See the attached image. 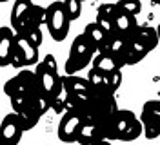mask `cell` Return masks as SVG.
Returning a JSON list of instances; mask_svg holds the SVG:
<instances>
[{
  "label": "cell",
  "instance_id": "6da1fadb",
  "mask_svg": "<svg viewBox=\"0 0 160 145\" xmlns=\"http://www.w3.org/2000/svg\"><path fill=\"white\" fill-rule=\"evenodd\" d=\"M106 140H118V142H133L140 134H144V125L140 118L135 116L133 111L118 109V113L111 118V122L104 127Z\"/></svg>",
  "mask_w": 160,
  "mask_h": 145
},
{
  "label": "cell",
  "instance_id": "7a4b0ae2",
  "mask_svg": "<svg viewBox=\"0 0 160 145\" xmlns=\"http://www.w3.org/2000/svg\"><path fill=\"white\" fill-rule=\"evenodd\" d=\"M71 20L68 11L64 7V2H53L48 6V17H46V29L55 42H64L69 33Z\"/></svg>",
  "mask_w": 160,
  "mask_h": 145
},
{
  "label": "cell",
  "instance_id": "3957f363",
  "mask_svg": "<svg viewBox=\"0 0 160 145\" xmlns=\"http://www.w3.org/2000/svg\"><path fill=\"white\" fill-rule=\"evenodd\" d=\"M117 113H118V104H117L115 94H95V93H91V111L88 120L98 123L104 129Z\"/></svg>",
  "mask_w": 160,
  "mask_h": 145
},
{
  "label": "cell",
  "instance_id": "277c9868",
  "mask_svg": "<svg viewBox=\"0 0 160 145\" xmlns=\"http://www.w3.org/2000/svg\"><path fill=\"white\" fill-rule=\"evenodd\" d=\"M37 91H42L38 84L37 73L31 69H22L20 73H17L13 78H9L4 84V93L6 96H15V94H33Z\"/></svg>",
  "mask_w": 160,
  "mask_h": 145
},
{
  "label": "cell",
  "instance_id": "5b68a950",
  "mask_svg": "<svg viewBox=\"0 0 160 145\" xmlns=\"http://www.w3.org/2000/svg\"><path fill=\"white\" fill-rule=\"evenodd\" d=\"M35 73H37V78H38L42 93H46V94L51 96V94L55 93V89L58 87L60 78H62V75L58 73L57 58L53 56V55H46V58L37 64Z\"/></svg>",
  "mask_w": 160,
  "mask_h": 145
},
{
  "label": "cell",
  "instance_id": "8992f818",
  "mask_svg": "<svg viewBox=\"0 0 160 145\" xmlns=\"http://www.w3.org/2000/svg\"><path fill=\"white\" fill-rule=\"evenodd\" d=\"M38 64V47L33 46L29 40L17 35L15 36V49L11 56V67L15 69H28L29 65Z\"/></svg>",
  "mask_w": 160,
  "mask_h": 145
},
{
  "label": "cell",
  "instance_id": "52a82bcc",
  "mask_svg": "<svg viewBox=\"0 0 160 145\" xmlns=\"http://www.w3.org/2000/svg\"><path fill=\"white\" fill-rule=\"evenodd\" d=\"M140 122L144 125V136L148 140L160 138V100H148L142 105Z\"/></svg>",
  "mask_w": 160,
  "mask_h": 145
},
{
  "label": "cell",
  "instance_id": "ba28073f",
  "mask_svg": "<svg viewBox=\"0 0 160 145\" xmlns=\"http://www.w3.org/2000/svg\"><path fill=\"white\" fill-rule=\"evenodd\" d=\"M84 116L77 114V113H64L60 118V123L57 127V136L60 142L64 143H73L78 138V131L82 123H84Z\"/></svg>",
  "mask_w": 160,
  "mask_h": 145
},
{
  "label": "cell",
  "instance_id": "9c48e42d",
  "mask_svg": "<svg viewBox=\"0 0 160 145\" xmlns=\"http://www.w3.org/2000/svg\"><path fill=\"white\" fill-rule=\"evenodd\" d=\"M0 131H2V145H18L22 134L26 133V129L20 122V116L17 113L4 116Z\"/></svg>",
  "mask_w": 160,
  "mask_h": 145
},
{
  "label": "cell",
  "instance_id": "30bf717a",
  "mask_svg": "<svg viewBox=\"0 0 160 145\" xmlns=\"http://www.w3.org/2000/svg\"><path fill=\"white\" fill-rule=\"evenodd\" d=\"M115 29H117L118 35H122L124 38H128L131 42L135 38V35H137V29H138L137 17H133L129 13H126V11H120L117 7V13H115Z\"/></svg>",
  "mask_w": 160,
  "mask_h": 145
},
{
  "label": "cell",
  "instance_id": "8fae6325",
  "mask_svg": "<svg viewBox=\"0 0 160 145\" xmlns=\"http://www.w3.org/2000/svg\"><path fill=\"white\" fill-rule=\"evenodd\" d=\"M89 111H91V93H73V94L68 96L66 113H77V114L84 116L88 120Z\"/></svg>",
  "mask_w": 160,
  "mask_h": 145
},
{
  "label": "cell",
  "instance_id": "7c38bea8",
  "mask_svg": "<svg viewBox=\"0 0 160 145\" xmlns=\"http://www.w3.org/2000/svg\"><path fill=\"white\" fill-rule=\"evenodd\" d=\"M106 134H104V129L98 125V123H95V122H91V120H84V123L80 127L78 131V138H77V143L80 145H93L100 142V140H104Z\"/></svg>",
  "mask_w": 160,
  "mask_h": 145
},
{
  "label": "cell",
  "instance_id": "4fadbf2b",
  "mask_svg": "<svg viewBox=\"0 0 160 145\" xmlns=\"http://www.w3.org/2000/svg\"><path fill=\"white\" fill-rule=\"evenodd\" d=\"M31 7H33V2L31 0H15L9 20H11V27L15 29L17 35L26 26V20H28V15H29Z\"/></svg>",
  "mask_w": 160,
  "mask_h": 145
},
{
  "label": "cell",
  "instance_id": "5bb4252c",
  "mask_svg": "<svg viewBox=\"0 0 160 145\" xmlns=\"http://www.w3.org/2000/svg\"><path fill=\"white\" fill-rule=\"evenodd\" d=\"M15 29L13 27H2L0 33V65L8 67L11 65V56H13V49H15Z\"/></svg>",
  "mask_w": 160,
  "mask_h": 145
},
{
  "label": "cell",
  "instance_id": "9a60e30c",
  "mask_svg": "<svg viewBox=\"0 0 160 145\" xmlns=\"http://www.w3.org/2000/svg\"><path fill=\"white\" fill-rule=\"evenodd\" d=\"M115 13H117V4H102L97 9V24L106 31V35H117L115 29Z\"/></svg>",
  "mask_w": 160,
  "mask_h": 145
},
{
  "label": "cell",
  "instance_id": "2e32d148",
  "mask_svg": "<svg viewBox=\"0 0 160 145\" xmlns=\"http://www.w3.org/2000/svg\"><path fill=\"white\" fill-rule=\"evenodd\" d=\"M88 80L91 84V93H95V94H115L109 85L108 73H102L98 69L91 67L89 73H88Z\"/></svg>",
  "mask_w": 160,
  "mask_h": 145
},
{
  "label": "cell",
  "instance_id": "e0dca14e",
  "mask_svg": "<svg viewBox=\"0 0 160 145\" xmlns=\"http://www.w3.org/2000/svg\"><path fill=\"white\" fill-rule=\"evenodd\" d=\"M137 42H140L144 47L148 49V51H153V49L157 47L160 44V38H158V31L155 27H151V26H148V24H144V26H138V29H137V35H135V38Z\"/></svg>",
  "mask_w": 160,
  "mask_h": 145
},
{
  "label": "cell",
  "instance_id": "ac0fdd59",
  "mask_svg": "<svg viewBox=\"0 0 160 145\" xmlns=\"http://www.w3.org/2000/svg\"><path fill=\"white\" fill-rule=\"evenodd\" d=\"M84 35L93 42V46L97 47V53H104L106 51V46H108V35L106 31L100 27L97 22H89L86 27H84Z\"/></svg>",
  "mask_w": 160,
  "mask_h": 145
},
{
  "label": "cell",
  "instance_id": "d6986e66",
  "mask_svg": "<svg viewBox=\"0 0 160 145\" xmlns=\"http://www.w3.org/2000/svg\"><path fill=\"white\" fill-rule=\"evenodd\" d=\"M69 55L71 56H89V58H93L97 55V47H95L93 42L82 33L78 36H75V40L71 42Z\"/></svg>",
  "mask_w": 160,
  "mask_h": 145
},
{
  "label": "cell",
  "instance_id": "ffe728a7",
  "mask_svg": "<svg viewBox=\"0 0 160 145\" xmlns=\"http://www.w3.org/2000/svg\"><path fill=\"white\" fill-rule=\"evenodd\" d=\"M91 67L98 69L102 73H113L117 69H122V64L118 62V58L113 56L111 53H97L93 62H91Z\"/></svg>",
  "mask_w": 160,
  "mask_h": 145
},
{
  "label": "cell",
  "instance_id": "44dd1931",
  "mask_svg": "<svg viewBox=\"0 0 160 145\" xmlns=\"http://www.w3.org/2000/svg\"><path fill=\"white\" fill-rule=\"evenodd\" d=\"M148 53H149V51L144 47L140 42L131 40L129 46H128V49H126V53H124V62H126V65H135V64L142 62Z\"/></svg>",
  "mask_w": 160,
  "mask_h": 145
},
{
  "label": "cell",
  "instance_id": "7402d4cb",
  "mask_svg": "<svg viewBox=\"0 0 160 145\" xmlns=\"http://www.w3.org/2000/svg\"><path fill=\"white\" fill-rule=\"evenodd\" d=\"M62 80L68 87L69 94H73V93H91V84L88 78H82L78 75H62Z\"/></svg>",
  "mask_w": 160,
  "mask_h": 145
},
{
  "label": "cell",
  "instance_id": "603a6c76",
  "mask_svg": "<svg viewBox=\"0 0 160 145\" xmlns=\"http://www.w3.org/2000/svg\"><path fill=\"white\" fill-rule=\"evenodd\" d=\"M17 114L20 116V122H22V125H24L26 131H31L33 127H37V123L40 122V118L44 116L33 104H29L24 111H20V113H17Z\"/></svg>",
  "mask_w": 160,
  "mask_h": 145
},
{
  "label": "cell",
  "instance_id": "cb8c5ba5",
  "mask_svg": "<svg viewBox=\"0 0 160 145\" xmlns=\"http://www.w3.org/2000/svg\"><path fill=\"white\" fill-rule=\"evenodd\" d=\"M46 17H48V7H44V6H37V4H33V7H31L29 15H28V20H26V27H42V26H46ZM22 29V31H24ZM20 31V33H22Z\"/></svg>",
  "mask_w": 160,
  "mask_h": 145
},
{
  "label": "cell",
  "instance_id": "d4e9b609",
  "mask_svg": "<svg viewBox=\"0 0 160 145\" xmlns=\"http://www.w3.org/2000/svg\"><path fill=\"white\" fill-rule=\"evenodd\" d=\"M95 58V56H93ZM93 58L89 56H68L66 65H64V75H77L82 69H86L89 65V62H93Z\"/></svg>",
  "mask_w": 160,
  "mask_h": 145
},
{
  "label": "cell",
  "instance_id": "484cf974",
  "mask_svg": "<svg viewBox=\"0 0 160 145\" xmlns=\"http://www.w3.org/2000/svg\"><path fill=\"white\" fill-rule=\"evenodd\" d=\"M20 36H24L26 40H29L33 46H37V47H40V44H42V27H26L22 33H18Z\"/></svg>",
  "mask_w": 160,
  "mask_h": 145
},
{
  "label": "cell",
  "instance_id": "4316f807",
  "mask_svg": "<svg viewBox=\"0 0 160 145\" xmlns=\"http://www.w3.org/2000/svg\"><path fill=\"white\" fill-rule=\"evenodd\" d=\"M117 7L120 11H126V13L133 15V17H137L140 11H142V4H140V0H118L117 2Z\"/></svg>",
  "mask_w": 160,
  "mask_h": 145
},
{
  "label": "cell",
  "instance_id": "83f0119b",
  "mask_svg": "<svg viewBox=\"0 0 160 145\" xmlns=\"http://www.w3.org/2000/svg\"><path fill=\"white\" fill-rule=\"evenodd\" d=\"M62 2H64V7L68 11V17H69L71 22L80 18V15H82V0H62Z\"/></svg>",
  "mask_w": 160,
  "mask_h": 145
},
{
  "label": "cell",
  "instance_id": "f1b7e54d",
  "mask_svg": "<svg viewBox=\"0 0 160 145\" xmlns=\"http://www.w3.org/2000/svg\"><path fill=\"white\" fill-rule=\"evenodd\" d=\"M9 100H11V107H13L15 113L24 111V109L31 104V96L29 94H15V96H11Z\"/></svg>",
  "mask_w": 160,
  "mask_h": 145
},
{
  "label": "cell",
  "instance_id": "f546056e",
  "mask_svg": "<svg viewBox=\"0 0 160 145\" xmlns=\"http://www.w3.org/2000/svg\"><path fill=\"white\" fill-rule=\"evenodd\" d=\"M108 76H109V85L113 89V93H117L118 87L122 85V69H117L113 73H108Z\"/></svg>",
  "mask_w": 160,
  "mask_h": 145
},
{
  "label": "cell",
  "instance_id": "4dcf8cb0",
  "mask_svg": "<svg viewBox=\"0 0 160 145\" xmlns=\"http://www.w3.org/2000/svg\"><path fill=\"white\" fill-rule=\"evenodd\" d=\"M93 145H111V142L104 138V140H100V142H97V143H93Z\"/></svg>",
  "mask_w": 160,
  "mask_h": 145
},
{
  "label": "cell",
  "instance_id": "1f68e13d",
  "mask_svg": "<svg viewBox=\"0 0 160 145\" xmlns=\"http://www.w3.org/2000/svg\"><path fill=\"white\" fill-rule=\"evenodd\" d=\"M153 4H157V6H160V0H151Z\"/></svg>",
  "mask_w": 160,
  "mask_h": 145
},
{
  "label": "cell",
  "instance_id": "d6a6232c",
  "mask_svg": "<svg viewBox=\"0 0 160 145\" xmlns=\"http://www.w3.org/2000/svg\"><path fill=\"white\" fill-rule=\"evenodd\" d=\"M157 31H158V38H160V24H158V27H157Z\"/></svg>",
  "mask_w": 160,
  "mask_h": 145
},
{
  "label": "cell",
  "instance_id": "836d02e7",
  "mask_svg": "<svg viewBox=\"0 0 160 145\" xmlns=\"http://www.w3.org/2000/svg\"><path fill=\"white\" fill-rule=\"evenodd\" d=\"M2 2H8V0H2Z\"/></svg>",
  "mask_w": 160,
  "mask_h": 145
},
{
  "label": "cell",
  "instance_id": "e575fe53",
  "mask_svg": "<svg viewBox=\"0 0 160 145\" xmlns=\"http://www.w3.org/2000/svg\"><path fill=\"white\" fill-rule=\"evenodd\" d=\"M82 2H84V0H82Z\"/></svg>",
  "mask_w": 160,
  "mask_h": 145
},
{
  "label": "cell",
  "instance_id": "d590c367",
  "mask_svg": "<svg viewBox=\"0 0 160 145\" xmlns=\"http://www.w3.org/2000/svg\"><path fill=\"white\" fill-rule=\"evenodd\" d=\"M158 140H160V138H158Z\"/></svg>",
  "mask_w": 160,
  "mask_h": 145
}]
</instances>
